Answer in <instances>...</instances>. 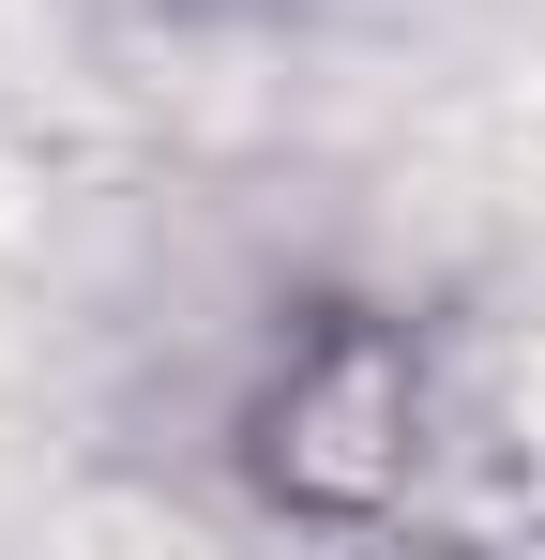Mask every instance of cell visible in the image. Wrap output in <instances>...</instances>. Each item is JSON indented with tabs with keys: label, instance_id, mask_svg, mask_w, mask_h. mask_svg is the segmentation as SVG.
I'll use <instances>...</instances> for the list:
<instances>
[{
	"label": "cell",
	"instance_id": "1",
	"mask_svg": "<svg viewBox=\"0 0 545 560\" xmlns=\"http://www.w3.org/2000/svg\"><path fill=\"white\" fill-rule=\"evenodd\" d=\"M258 485L288 515H379L394 485H409V349L379 334V318H318L258 394Z\"/></svg>",
	"mask_w": 545,
	"mask_h": 560
}]
</instances>
